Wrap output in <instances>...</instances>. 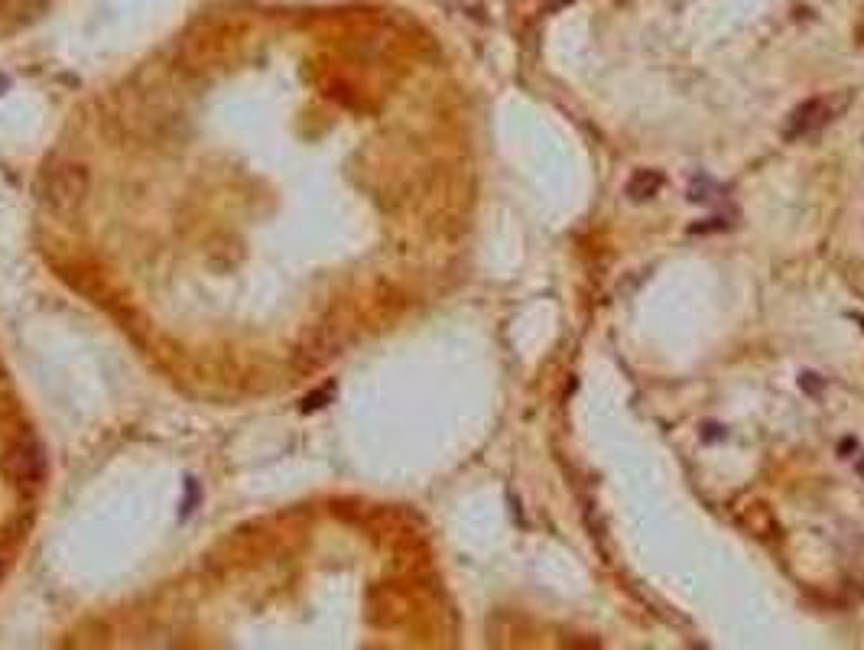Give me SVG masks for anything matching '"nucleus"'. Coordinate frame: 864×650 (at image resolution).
Instances as JSON below:
<instances>
[{"mask_svg":"<svg viewBox=\"0 0 864 650\" xmlns=\"http://www.w3.org/2000/svg\"><path fill=\"white\" fill-rule=\"evenodd\" d=\"M36 195L46 208H52V212L69 215V212H75V208H82V202H85L88 173L75 163H52L39 173Z\"/></svg>","mask_w":864,"mask_h":650,"instance_id":"f257e3e1","label":"nucleus"},{"mask_svg":"<svg viewBox=\"0 0 864 650\" xmlns=\"http://www.w3.org/2000/svg\"><path fill=\"white\" fill-rule=\"evenodd\" d=\"M835 111H842V104L835 101V98H813V101H806V104H800V108L790 114L787 127H783V137H787V140H800V137L816 134V130H822V127L832 121Z\"/></svg>","mask_w":864,"mask_h":650,"instance_id":"f03ea898","label":"nucleus"},{"mask_svg":"<svg viewBox=\"0 0 864 650\" xmlns=\"http://www.w3.org/2000/svg\"><path fill=\"white\" fill-rule=\"evenodd\" d=\"M7 468L20 485H36V481L43 478L46 462H43V452H39L36 442H20V446L10 452Z\"/></svg>","mask_w":864,"mask_h":650,"instance_id":"7ed1b4c3","label":"nucleus"},{"mask_svg":"<svg viewBox=\"0 0 864 650\" xmlns=\"http://www.w3.org/2000/svg\"><path fill=\"white\" fill-rule=\"evenodd\" d=\"M660 186H663V176L657 169H637L631 182H627V195H631L634 202H647L660 192Z\"/></svg>","mask_w":864,"mask_h":650,"instance_id":"20e7f679","label":"nucleus"},{"mask_svg":"<svg viewBox=\"0 0 864 650\" xmlns=\"http://www.w3.org/2000/svg\"><path fill=\"white\" fill-rule=\"evenodd\" d=\"M689 199L692 202H702V205H728V189L725 186H718L715 179H709V176H699V179H692V186H689Z\"/></svg>","mask_w":864,"mask_h":650,"instance_id":"39448f33","label":"nucleus"},{"mask_svg":"<svg viewBox=\"0 0 864 650\" xmlns=\"http://www.w3.org/2000/svg\"><path fill=\"white\" fill-rule=\"evenodd\" d=\"M858 472H861V475H864V459H861V462H858Z\"/></svg>","mask_w":864,"mask_h":650,"instance_id":"423d86ee","label":"nucleus"}]
</instances>
